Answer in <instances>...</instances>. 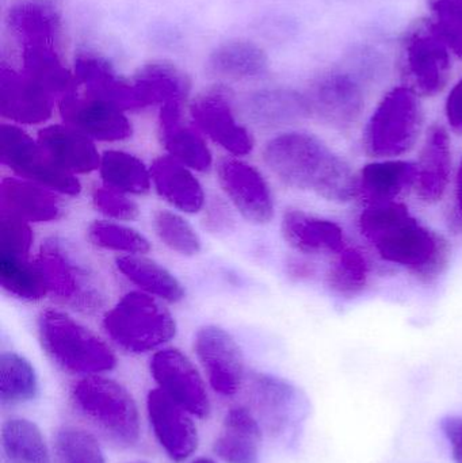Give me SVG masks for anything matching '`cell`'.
Masks as SVG:
<instances>
[{
	"mask_svg": "<svg viewBox=\"0 0 462 463\" xmlns=\"http://www.w3.org/2000/svg\"><path fill=\"white\" fill-rule=\"evenodd\" d=\"M358 228L382 260L401 267L425 285L436 283L449 266L448 240L418 222L398 201L366 206Z\"/></svg>",
	"mask_w": 462,
	"mask_h": 463,
	"instance_id": "6da1fadb",
	"label": "cell"
},
{
	"mask_svg": "<svg viewBox=\"0 0 462 463\" xmlns=\"http://www.w3.org/2000/svg\"><path fill=\"white\" fill-rule=\"evenodd\" d=\"M263 162L285 186L331 203L358 197V176L349 163L312 133H279L263 146Z\"/></svg>",
	"mask_w": 462,
	"mask_h": 463,
	"instance_id": "7a4b0ae2",
	"label": "cell"
},
{
	"mask_svg": "<svg viewBox=\"0 0 462 463\" xmlns=\"http://www.w3.org/2000/svg\"><path fill=\"white\" fill-rule=\"evenodd\" d=\"M49 294L64 307L94 316L108 302L105 280L68 239L52 236L43 240L37 256Z\"/></svg>",
	"mask_w": 462,
	"mask_h": 463,
	"instance_id": "3957f363",
	"label": "cell"
},
{
	"mask_svg": "<svg viewBox=\"0 0 462 463\" xmlns=\"http://www.w3.org/2000/svg\"><path fill=\"white\" fill-rule=\"evenodd\" d=\"M37 334L46 355L65 373L90 377L111 372L117 366L110 345L61 310L41 312Z\"/></svg>",
	"mask_w": 462,
	"mask_h": 463,
	"instance_id": "277c9868",
	"label": "cell"
},
{
	"mask_svg": "<svg viewBox=\"0 0 462 463\" xmlns=\"http://www.w3.org/2000/svg\"><path fill=\"white\" fill-rule=\"evenodd\" d=\"M103 331L125 353L162 350L176 335V323L163 301L136 290L122 296L103 316Z\"/></svg>",
	"mask_w": 462,
	"mask_h": 463,
	"instance_id": "5b68a950",
	"label": "cell"
},
{
	"mask_svg": "<svg viewBox=\"0 0 462 463\" xmlns=\"http://www.w3.org/2000/svg\"><path fill=\"white\" fill-rule=\"evenodd\" d=\"M71 400L83 418L119 448H133L141 435L140 413L125 386L102 375L83 377Z\"/></svg>",
	"mask_w": 462,
	"mask_h": 463,
	"instance_id": "8992f818",
	"label": "cell"
},
{
	"mask_svg": "<svg viewBox=\"0 0 462 463\" xmlns=\"http://www.w3.org/2000/svg\"><path fill=\"white\" fill-rule=\"evenodd\" d=\"M420 95L406 86L393 87L380 100L366 122L363 148L376 159H392L409 154L423 129Z\"/></svg>",
	"mask_w": 462,
	"mask_h": 463,
	"instance_id": "52a82bcc",
	"label": "cell"
},
{
	"mask_svg": "<svg viewBox=\"0 0 462 463\" xmlns=\"http://www.w3.org/2000/svg\"><path fill=\"white\" fill-rule=\"evenodd\" d=\"M452 54L433 21L415 24L401 43V72L406 81L404 86L420 97H436L449 81Z\"/></svg>",
	"mask_w": 462,
	"mask_h": 463,
	"instance_id": "ba28073f",
	"label": "cell"
},
{
	"mask_svg": "<svg viewBox=\"0 0 462 463\" xmlns=\"http://www.w3.org/2000/svg\"><path fill=\"white\" fill-rule=\"evenodd\" d=\"M0 159L19 178L34 182L61 195L75 197L81 192L76 175L60 167L48 152L18 125L0 128Z\"/></svg>",
	"mask_w": 462,
	"mask_h": 463,
	"instance_id": "9c48e42d",
	"label": "cell"
},
{
	"mask_svg": "<svg viewBox=\"0 0 462 463\" xmlns=\"http://www.w3.org/2000/svg\"><path fill=\"white\" fill-rule=\"evenodd\" d=\"M250 396L258 412V420L274 437L295 434L309 413L306 394L284 378L266 373L250 377Z\"/></svg>",
	"mask_w": 462,
	"mask_h": 463,
	"instance_id": "30bf717a",
	"label": "cell"
},
{
	"mask_svg": "<svg viewBox=\"0 0 462 463\" xmlns=\"http://www.w3.org/2000/svg\"><path fill=\"white\" fill-rule=\"evenodd\" d=\"M217 176L225 197L244 220L265 225L274 219L273 192L255 165L241 157H224L217 165Z\"/></svg>",
	"mask_w": 462,
	"mask_h": 463,
	"instance_id": "8fae6325",
	"label": "cell"
},
{
	"mask_svg": "<svg viewBox=\"0 0 462 463\" xmlns=\"http://www.w3.org/2000/svg\"><path fill=\"white\" fill-rule=\"evenodd\" d=\"M194 351L212 388L220 396L232 397L246 380L240 345L222 326H205L194 336Z\"/></svg>",
	"mask_w": 462,
	"mask_h": 463,
	"instance_id": "7c38bea8",
	"label": "cell"
},
{
	"mask_svg": "<svg viewBox=\"0 0 462 463\" xmlns=\"http://www.w3.org/2000/svg\"><path fill=\"white\" fill-rule=\"evenodd\" d=\"M306 98L312 114L336 129H349L365 110V89L349 71L334 70L320 76Z\"/></svg>",
	"mask_w": 462,
	"mask_h": 463,
	"instance_id": "4fadbf2b",
	"label": "cell"
},
{
	"mask_svg": "<svg viewBox=\"0 0 462 463\" xmlns=\"http://www.w3.org/2000/svg\"><path fill=\"white\" fill-rule=\"evenodd\" d=\"M157 388L176 404L200 419L208 418L211 402L197 367L176 348L157 350L149 364Z\"/></svg>",
	"mask_w": 462,
	"mask_h": 463,
	"instance_id": "5bb4252c",
	"label": "cell"
},
{
	"mask_svg": "<svg viewBox=\"0 0 462 463\" xmlns=\"http://www.w3.org/2000/svg\"><path fill=\"white\" fill-rule=\"evenodd\" d=\"M60 116L94 141L121 143L132 137V122L118 106L89 95L71 92L60 98Z\"/></svg>",
	"mask_w": 462,
	"mask_h": 463,
	"instance_id": "9a60e30c",
	"label": "cell"
},
{
	"mask_svg": "<svg viewBox=\"0 0 462 463\" xmlns=\"http://www.w3.org/2000/svg\"><path fill=\"white\" fill-rule=\"evenodd\" d=\"M193 124L235 157L251 154L255 141L251 132L239 122L230 98L222 91L201 95L190 106Z\"/></svg>",
	"mask_w": 462,
	"mask_h": 463,
	"instance_id": "2e32d148",
	"label": "cell"
},
{
	"mask_svg": "<svg viewBox=\"0 0 462 463\" xmlns=\"http://www.w3.org/2000/svg\"><path fill=\"white\" fill-rule=\"evenodd\" d=\"M146 411L157 442L173 461H186L197 451L198 431L192 413L159 388L149 392Z\"/></svg>",
	"mask_w": 462,
	"mask_h": 463,
	"instance_id": "e0dca14e",
	"label": "cell"
},
{
	"mask_svg": "<svg viewBox=\"0 0 462 463\" xmlns=\"http://www.w3.org/2000/svg\"><path fill=\"white\" fill-rule=\"evenodd\" d=\"M54 97L24 71L0 65V114L11 122L40 125L53 114Z\"/></svg>",
	"mask_w": 462,
	"mask_h": 463,
	"instance_id": "ac0fdd59",
	"label": "cell"
},
{
	"mask_svg": "<svg viewBox=\"0 0 462 463\" xmlns=\"http://www.w3.org/2000/svg\"><path fill=\"white\" fill-rule=\"evenodd\" d=\"M159 137L168 156L195 173H206L213 165V155L203 132L186 121L182 103H168L160 108Z\"/></svg>",
	"mask_w": 462,
	"mask_h": 463,
	"instance_id": "d6986e66",
	"label": "cell"
},
{
	"mask_svg": "<svg viewBox=\"0 0 462 463\" xmlns=\"http://www.w3.org/2000/svg\"><path fill=\"white\" fill-rule=\"evenodd\" d=\"M452 175V140L441 125L426 135L417 163L415 193L426 205H436L447 194Z\"/></svg>",
	"mask_w": 462,
	"mask_h": 463,
	"instance_id": "ffe728a7",
	"label": "cell"
},
{
	"mask_svg": "<svg viewBox=\"0 0 462 463\" xmlns=\"http://www.w3.org/2000/svg\"><path fill=\"white\" fill-rule=\"evenodd\" d=\"M0 209L29 224L53 222L64 214L61 194L19 176L0 184Z\"/></svg>",
	"mask_w": 462,
	"mask_h": 463,
	"instance_id": "44dd1931",
	"label": "cell"
},
{
	"mask_svg": "<svg viewBox=\"0 0 462 463\" xmlns=\"http://www.w3.org/2000/svg\"><path fill=\"white\" fill-rule=\"evenodd\" d=\"M285 242L304 255H336L347 247L344 228L300 209L285 212L281 222Z\"/></svg>",
	"mask_w": 462,
	"mask_h": 463,
	"instance_id": "7402d4cb",
	"label": "cell"
},
{
	"mask_svg": "<svg viewBox=\"0 0 462 463\" xmlns=\"http://www.w3.org/2000/svg\"><path fill=\"white\" fill-rule=\"evenodd\" d=\"M37 140L49 156L72 175H86L99 170L102 155L95 141L65 122L42 128Z\"/></svg>",
	"mask_w": 462,
	"mask_h": 463,
	"instance_id": "603a6c76",
	"label": "cell"
},
{
	"mask_svg": "<svg viewBox=\"0 0 462 463\" xmlns=\"http://www.w3.org/2000/svg\"><path fill=\"white\" fill-rule=\"evenodd\" d=\"M78 86L84 87V94L108 100L124 111H138L137 98L132 80L121 78L113 65L100 56L79 54L73 65Z\"/></svg>",
	"mask_w": 462,
	"mask_h": 463,
	"instance_id": "cb8c5ba5",
	"label": "cell"
},
{
	"mask_svg": "<svg viewBox=\"0 0 462 463\" xmlns=\"http://www.w3.org/2000/svg\"><path fill=\"white\" fill-rule=\"evenodd\" d=\"M194 173L168 155L151 165L152 184L157 194L184 214L200 213L206 205L205 190Z\"/></svg>",
	"mask_w": 462,
	"mask_h": 463,
	"instance_id": "d4e9b609",
	"label": "cell"
},
{
	"mask_svg": "<svg viewBox=\"0 0 462 463\" xmlns=\"http://www.w3.org/2000/svg\"><path fill=\"white\" fill-rule=\"evenodd\" d=\"M417 163L384 159L369 163L358 176V195L368 205L395 203L404 193L414 190Z\"/></svg>",
	"mask_w": 462,
	"mask_h": 463,
	"instance_id": "484cf974",
	"label": "cell"
},
{
	"mask_svg": "<svg viewBox=\"0 0 462 463\" xmlns=\"http://www.w3.org/2000/svg\"><path fill=\"white\" fill-rule=\"evenodd\" d=\"M260 440L259 420L247 408L233 407L225 416L213 451L225 463H259Z\"/></svg>",
	"mask_w": 462,
	"mask_h": 463,
	"instance_id": "4316f807",
	"label": "cell"
},
{
	"mask_svg": "<svg viewBox=\"0 0 462 463\" xmlns=\"http://www.w3.org/2000/svg\"><path fill=\"white\" fill-rule=\"evenodd\" d=\"M8 24L22 45H60L61 18L48 0H22L10 8Z\"/></svg>",
	"mask_w": 462,
	"mask_h": 463,
	"instance_id": "83f0119b",
	"label": "cell"
},
{
	"mask_svg": "<svg viewBox=\"0 0 462 463\" xmlns=\"http://www.w3.org/2000/svg\"><path fill=\"white\" fill-rule=\"evenodd\" d=\"M140 110L168 103H184L189 94L186 76L171 64L152 62L141 68L132 80Z\"/></svg>",
	"mask_w": 462,
	"mask_h": 463,
	"instance_id": "f1b7e54d",
	"label": "cell"
},
{
	"mask_svg": "<svg viewBox=\"0 0 462 463\" xmlns=\"http://www.w3.org/2000/svg\"><path fill=\"white\" fill-rule=\"evenodd\" d=\"M116 267L138 290L160 301L178 304L184 298L186 291L181 280L154 259L146 255L118 256Z\"/></svg>",
	"mask_w": 462,
	"mask_h": 463,
	"instance_id": "f546056e",
	"label": "cell"
},
{
	"mask_svg": "<svg viewBox=\"0 0 462 463\" xmlns=\"http://www.w3.org/2000/svg\"><path fill=\"white\" fill-rule=\"evenodd\" d=\"M22 61L24 72L53 97L78 91L75 73L65 67L57 46L22 45Z\"/></svg>",
	"mask_w": 462,
	"mask_h": 463,
	"instance_id": "4dcf8cb0",
	"label": "cell"
},
{
	"mask_svg": "<svg viewBox=\"0 0 462 463\" xmlns=\"http://www.w3.org/2000/svg\"><path fill=\"white\" fill-rule=\"evenodd\" d=\"M249 114L257 125L276 128L301 121L312 111L306 95L290 90H269L252 98Z\"/></svg>",
	"mask_w": 462,
	"mask_h": 463,
	"instance_id": "1f68e13d",
	"label": "cell"
},
{
	"mask_svg": "<svg viewBox=\"0 0 462 463\" xmlns=\"http://www.w3.org/2000/svg\"><path fill=\"white\" fill-rule=\"evenodd\" d=\"M100 178L105 186L127 195H144L151 190V167L121 149H110L102 154L99 165Z\"/></svg>",
	"mask_w": 462,
	"mask_h": 463,
	"instance_id": "d6a6232c",
	"label": "cell"
},
{
	"mask_svg": "<svg viewBox=\"0 0 462 463\" xmlns=\"http://www.w3.org/2000/svg\"><path fill=\"white\" fill-rule=\"evenodd\" d=\"M2 449L10 463H51L41 430L26 419H8L2 426Z\"/></svg>",
	"mask_w": 462,
	"mask_h": 463,
	"instance_id": "836d02e7",
	"label": "cell"
},
{
	"mask_svg": "<svg viewBox=\"0 0 462 463\" xmlns=\"http://www.w3.org/2000/svg\"><path fill=\"white\" fill-rule=\"evenodd\" d=\"M371 278V266L363 250L347 245L334 255L325 272V285L336 296L354 298L365 291Z\"/></svg>",
	"mask_w": 462,
	"mask_h": 463,
	"instance_id": "e575fe53",
	"label": "cell"
},
{
	"mask_svg": "<svg viewBox=\"0 0 462 463\" xmlns=\"http://www.w3.org/2000/svg\"><path fill=\"white\" fill-rule=\"evenodd\" d=\"M0 285L5 293L22 301H41L49 294L37 259L0 256Z\"/></svg>",
	"mask_w": 462,
	"mask_h": 463,
	"instance_id": "d590c367",
	"label": "cell"
},
{
	"mask_svg": "<svg viewBox=\"0 0 462 463\" xmlns=\"http://www.w3.org/2000/svg\"><path fill=\"white\" fill-rule=\"evenodd\" d=\"M211 67L225 78H257L268 70V56L249 41H230L212 53Z\"/></svg>",
	"mask_w": 462,
	"mask_h": 463,
	"instance_id": "8d00e7d4",
	"label": "cell"
},
{
	"mask_svg": "<svg viewBox=\"0 0 462 463\" xmlns=\"http://www.w3.org/2000/svg\"><path fill=\"white\" fill-rule=\"evenodd\" d=\"M37 373L24 356L8 351L0 355V402L2 405H19L37 397Z\"/></svg>",
	"mask_w": 462,
	"mask_h": 463,
	"instance_id": "74e56055",
	"label": "cell"
},
{
	"mask_svg": "<svg viewBox=\"0 0 462 463\" xmlns=\"http://www.w3.org/2000/svg\"><path fill=\"white\" fill-rule=\"evenodd\" d=\"M89 240L100 250L124 255H146L151 242L141 232L113 220H97L90 224Z\"/></svg>",
	"mask_w": 462,
	"mask_h": 463,
	"instance_id": "f35d334b",
	"label": "cell"
},
{
	"mask_svg": "<svg viewBox=\"0 0 462 463\" xmlns=\"http://www.w3.org/2000/svg\"><path fill=\"white\" fill-rule=\"evenodd\" d=\"M152 227L162 244L178 255L192 258L203 250L200 234L178 212L159 209L152 217Z\"/></svg>",
	"mask_w": 462,
	"mask_h": 463,
	"instance_id": "ab89813d",
	"label": "cell"
},
{
	"mask_svg": "<svg viewBox=\"0 0 462 463\" xmlns=\"http://www.w3.org/2000/svg\"><path fill=\"white\" fill-rule=\"evenodd\" d=\"M54 463H106L94 435L76 426H64L54 437Z\"/></svg>",
	"mask_w": 462,
	"mask_h": 463,
	"instance_id": "60d3db41",
	"label": "cell"
},
{
	"mask_svg": "<svg viewBox=\"0 0 462 463\" xmlns=\"http://www.w3.org/2000/svg\"><path fill=\"white\" fill-rule=\"evenodd\" d=\"M433 24L453 54L462 59V0H430Z\"/></svg>",
	"mask_w": 462,
	"mask_h": 463,
	"instance_id": "b9f144b4",
	"label": "cell"
},
{
	"mask_svg": "<svg viewBox=\"0 0 462 463\" xmlns=\"http://www.w3.org/2000/svg\"><path fill=\"white\" fill-rule=\"evenodd\" d=\"M34 233L29 222L2 213L0 216V256L30 258Z\"/></svg>",
	"mask_w": 462,
	"mask_h": 463,
	"instance_id": "7bdbcfd3",
	"label": "cell"
},
{
	"mask_svg": "<svg viewBox=\"0 0 462 463\" xmlns=\"http://www.w3.org/2000/svg\"><path fill=\"white\" fill-rule=\"evenodd\" d=\"M92 203L106 220L127 222H135L140 216V208L129 195L110 189L105 184L94 189Z\"/></svg>",
	"mask_w": 462,
	"mask_h": 463,
	"instance_id": "ee69618b",
	"label": "cell"
},
{
	"mask_svg": "<svg viewBox=\"0 0 462 463\" xmlns=\"http://www.w3.org/2000/svg\"><path fill=\"white\" fill-rule=\"evenodd\" d=\"M442 432L452 449V457L456 463H462V418L447 416L441 419Z\"/></svg>",
	"mask_w": 462,
	"mask_h": 463,
	"instance_id": "f6af8a7d",
	"label": "cell"
},
{
	"mask_svg": "<svg viewBox=\"0 0 462 463\" xmlns=\"http://www.w3.org/2000/svg\"><path fill=\"white\" fill-rule=\"evenodd\" d=\"M448 124L455 132L462 135V78L450 90L445 103Z\"/></svg>",
	"mask_w": 462,
	"mask_h": 463,
	"instance_id": "bcb514c9",
	"label": "cell"
},
{
	"mask_svg": "<svg viewBox=\"0 0 462 463\" xmlns=\"http://www.w3.org/2000/svg\"><path fill=\"white\" fill-rule=\"evenodd\" d=\"M230 209L225 208L222 203H213L211 209H208V217H206V227L213 232L230 231L232 227V217L230 214Z\"/></svg>",
	"mask_w": 462,
	"mask_h": 463,
	"instance_id": "7dc6e473",
	"label": "cell"
},
{
	"mask_svg": "<svg viewBox=\"0 0 462 463\" xmlns=\"http://www.w3.org/2000/svg\"><path fill=\"white\" fill-rule=\"evenodd\" d=\"M452 222L462 231V162L456 176L455 203H453Z\"/></svg>",
	"mask_w": 462,
	"mask_h": 463,
	"instance_id": "c3c4849f",
	"label": "cell"
},
{
	"mask_svg": "<svg viewBox=\"0 0 462 463\" xmlns=\"http://www.w3.org/2000/svg\"><path fill=\"white\" fill-rule=\"evenodd\" d=\"M193 463H216V462H214L213 459H211V458H198V459H195V461Z\"/></svg>",
	"mask_w": 462,
	"mask_h": 463,
	"instance_id": "681fc988",
	"label": "cell"
},
{
	"mask_svg": "<svg viewBox=\"0 0 462 463\" xmlns=\"http://www.w3.org/2000/svg\"><path fill=\"white\" fill-rule=\"evenodd\" d=\"M135 463H148V462H135Z\"/></svg>",
	"mask_w": 462,
	"mask_h": 463,
	"instance_id": "f907efd6",
	"label": "cell"
}]
</instances>
